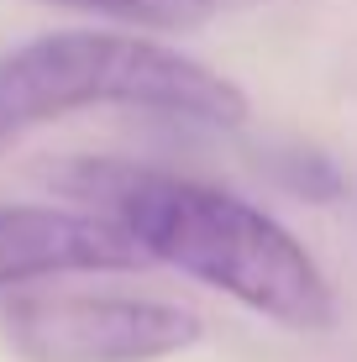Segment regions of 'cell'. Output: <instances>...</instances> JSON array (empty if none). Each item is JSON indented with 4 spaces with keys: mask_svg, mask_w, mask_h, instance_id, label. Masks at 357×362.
Returning <instances> with one entry per match:
<instances>
[{
    "mask_svg": "<svg viewBox=\"0 0 357 362\" xmlns=\"http://www.w3.org/2000/svg\"><path fill=\"white\" fill-rule=\"evenodd\" d=\"M95 105L194 127L247 121V95L226 74L137 32H53L0 53V142Z\"/></svg>",
    "mask_w": 357,
    "mask_h": 362,
    "instance_id": "2",
    "label": "cell"
},
{
    "mask_svg": "<svg viewBox=\"0 0 357 362\" xmlns=\"http://www.w3.org/2000/svg\"><path fill=\"white\" fill-rule=\"evenodd\" d=\"M142 247L84 205H0V289L74 273H131Z\"/></svg>",
    "mask_w": 357,
    "mask_h": 362,
    "instance_id": "4",
    "label": "cell"
},
{
    "mask_svg": "<svg viewBox=\"0 0 357 362\" xmlns=\"http://www.w3.org/2000/svg\"><path fill=\"white\" fill-rule=\"evenodd\" d=\"M47 184L110 216L147 263L189 273L274 326L326 331L336 320L326 268L252 199L127 158H64L47 168Z\"/></svg>",
    "mask_w": 357,
    "mask_h": 362,
    "instance_id": "1",
    "label": "cell"
},
{
    "mask_svg": "<svg viewBox=\"0 0 357 362\" xmlns=\"http://www.w3.org/2000/svg\"><path fill=\"white\" fill-rule=\"evenodd\" d=\"M47 6L95 11V16L127 21V27H147V32H194L216 16L221 0H47Z\"/></svg>",
    "mask_w": 357,
    "mask_h": 362,
    "instance_id": "5",
    "label": "cell"
},
{
    "mask_svg": "<svg viewBox=\"0 0 357 362\" xmlns=\"http://www.w3.org/2000/svg\"><path fill=\"white\" fill-rule=\"evenodd\" d=\"M268 173H274V179L284 184L289 194L315 199V205H331V199L347 189L341 168L331 163L326 153H315V147H279V153L268 158Z\"/></svg>",
    "mask_w": 357,
    "mask_h": 362,
    "instance_id": "6",
    "label": "cell"
},
{
    "mask_svg": "<svg viewBox=\"0 0 357 362\" xmlns=\"http://www.w3.org/2000/svg\"><path fill=\"white\" fill-rule=\"evenodd\" d=\"M16 362H163L205 341L189 305L147 294H21L0 310Z\"/></svg>",
    "mask_w": 357,
    "mask_h": 362,
    "instance_id": "3",
    "label": "cell"
}]
</instances>
